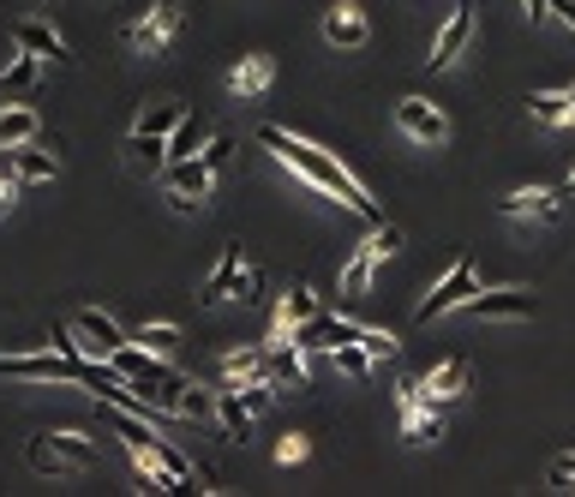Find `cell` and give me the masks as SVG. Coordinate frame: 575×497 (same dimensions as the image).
<instances>
[{
	"label": "cell",
	"mask_w": 575,
	"mask_h": 497,
	"mask_svg": "<svg viewBox=\"0 0 575 497\" xmlns=\"http://www.w3.org/2000/svg\"><path fill=\"white\" fill-rule=\"evenodd\" d=\"M258 144L276 156L283 168H294L306 186H318L324 198H336V204H348L353 216H366V222H383V210H378V198L366 193L360 180L342 168V156H330V151H318V144H306V138H294L283 133V126H258Z\"/></svg>",
	"instance_id": "6da1fadb"
},
{
	"label": "cell",
	"mask_w": 575,
	"mask_h": 497,
	"mask_svg": "<svg viewBox=\"0 0 575 497\" xmlns=\"http://www.w3.org/2000/svg\"><path fill=\"white\" fill-rule=\"evenodd\" d=\"M0 377H19V384H79L84 360L79 354H42V348H24V354H0Z\"/></svg>",
	"instance_id": "7a4b0ae2"
},
{
	"label": "cell",
	"mask_w": 575,
	"mask_h": 497,
	"mask_svg": "<svg viewBox=\"0 0 575 497\" xmlns=\"http://www.w3.org/2000/svg\"><path fill=\"white\" fill-rule=\"evenodd\" d=\"M31 467L37 474H84V467H96V444L84 432H49V437H31Z\"/></svg>",
	"instance_id": "3957f363"
},
{
	"label": "cell",
	"mask_w": 575,
	"mask_h": 497,
	"mask_svg": "<svg viewBox=\"0 0 575 497\" xmlns=\"http://www.w3.org/2000/svg\"><path fill=\"white\" fill-rule=\"evenodd\" d=\"M211 180H216V168L204 163V156H181V163L162 168V193H168V204L181 216H192V210L211 204Z\"/></svg>",
	"instance_id": "277c9868"
},
{
	"label": "cell",
	"mask_w": 575,
	"mask_h": 497,
	"mask_svg": "<svg viewBox=\"0 0 575 497\" xmlns=\"http://www.w3.org/2000/svg\"><path fill=\"white\" fill-rule=\"evenodd\" d=\"M181 24H186V7H181V0H156L144 19L126 24V49H132V54H168V42L181 37Z\"/></svg>",
	"instance_id": "5b68a950"
},
{
	"label": "cell",
	"mask_w": 575,
	"mask_h": 497,
	"mask_svg": "<svg viewBox=\"0 0 575 497\" xmlns=\"http://www.w3.org/2000/svg\"><path fill=\"white\" fill-rule=\"evenodd\" d=\"M474 294H480V276H474V258L462 252V258L450 265L444 282H438L432 294H425V300L414 306V324H432V318H444V312H455V306H468Z\"/></svg>",
	"instance_id": "8992f818"
},
{
	"label": "cell",
	"mask_w": 575,
	"mask_h": 497,
	"mask_svg": "<svg viewBox=\"0 0 575 497\" xmlns=\"http://www.w3.org/2000/svg\"><path fill=\"white\" fill-rule=\"evenodd\" d=\"M468 312L480 318V324H522V318H534L540 312V300L527 294V288H492V294H480L468 300Z\"/></svg>",
	"instance_id": "52a82bcc"
},
{
	"label": "cell",
	"mask_w": 575,
	"mask_h": 497,
	"mask_svg": "<svg viewBox=\"0 0 575 497\" xmlns=\"http://www.w3.org/2000/svg\"><path fill=\"white\" fill-rule=\"evenodd\" d=\"M72 335H79V354H84V360H114V348L126 342V330L114 324L109 312H96V306L72 318Z\"/></svg>",
	"instance_id": "ba28073f"
},
{
	"label": "cell",
	"mask_w": 575,
	"mask_h": 497,
	"mask_svg": "<svg viewBox=\"0 0 575 497\" xmlns=\"http://www.w3.org/2000/svg\"><path fill=\"white\" fill-rule=\"evenodd\" d=\"M294 342H300L306 354H336L342 342H360V324H348V318H336V312H318L294 330Z\"/></svg>",
	"instance_id": "9c48e42d"
},
{
	"label": "cell",
	"mask_w": 575,
	"mask_h": 497,
	"mask_svg": "<svg viewBox=\"0 0 575 497\" xmlns=\"http://www.w3.org/2000/svg\"><path fill=\"white\" fill-rule=\"evenodd\" d=\"M264 372H270L276 390H312V372H306V348L300 342H270L264 348Z\"/></svg>",
	"instance_id": "30bf717a"
},
{
	"label": "cell",
	"mask_w": 575,
	"mask_h": 497,
	"mask_svg": "<svg viewBox=\"0 0 575 497\" xmlns=\"http://www.w3.org/2000/svg\"><path fill=\"white\" fill-rule=\"evenodd\" d=\"M121 156H126V168L138 174V180H162V168H168V138H162V133H138V126H132L126 144H121Z\"/></svg>",
	"instance_id": "8fae6325"
},
{
	"label": "cell",
	"mask_w": 575,
	"mask_h": 497,
	"mask_svg": "<svg viewBox=\"0 0 575 497\" xmlns=\"http://www.w3.org/2000/svg\"><path fill=\"white\" fill-rule=\"evenodd\" d=\"M396 126H402L414 144H444V138H450V121L432 108V102H420V96L396 102Z\"/></svg>",
	"instance_id": "7c38bea8"
},
{
	"label": "cell",
	"mask_w": 575,
	"mask_h": 497,
	"mask_svg": "<svg viewBox=\"0 0 575 497\" xmlns=\"http://www.w3.org/2000/svg\"><path fill=\"white\" fill-rule=\"evenodd\" d=\"M468 42H474V7H455L444 24H438V42H432V54H425V66L432 72H444L455 54L468 49Z\"/></svg>",
	"instance_id": "4fadbf2b"
},
{
	"label": "cell",
	"mask_w": 575,
	"mask_h": 497,
	"mask_svg": "<svg viewBox=\"0 0 575 497\" xmlns=\"http://www.w3.org/2000/svg\"><path fill=\"white\" fill-rule=\"evenodd\" d=\"M366 37H372V24H366V12L353 7V0H336V7L324 12V42H330V49H366Z\"/></svg>",
	"instance_id": "5bb4252c"
},
{
	"label": "cell",
	"mask_w": 575,
	"mask_h": 497,
	"mask_svg": "<svg viewBox=\"0 0 575 497\" xmlns=\"http://www.w3.org/2000/svg\"><path fill=\"white\" fill-rule=\"evenodd\" d=\"M468 384H474V365H468L462 354H455V360H438L432 365V372H425L420 377V390H425V402H438V407H444V402H455V396H462V390Z\"/></svg>",
	"instance_id": "9a60e30c"
},
{
	"label": "cell",
	"mask_w": 575,
	"mask_h": 497,
	"mask_svg": "<svg viewBox=\"0 0 575 497\" xmlns=\"http://www.w3.org/2000/svg\"><path fill=\"white\" fill-rule=\"evenodd\" d=\"M12 42H19V49H31L37 61H72L66 37L54 31L49 19H19V24H12Z\"/></svg>",
	"instance_id": "2e32d148"
},
{
	"label": "cell",
	"mask_w": 575,
	"mask_h": 497,
	"mask_svg": "<svg viewBox=\"0 0 575 497\" xmlns=\"http://www.w3.org/2000/svg\"><path fill=\"white\" fill-rule=\"evenodd\" d=\"M324 306H318V294L306 282H294L288 294H283V306H276V330H270V342H294V330L306 324V318H318Z\"/></svg>",
	"instance_id": "e0dca14e"
},
{
	"label": "cell",
	"mask_w": 575,
	"mask_h": 497,
	"mask_svg": "<svg viewBox=\"0 0 575 497\" xmlns=\"http://www.w3.org/2000/svg\"><path fill=\"white\" fill-rule=\"evenodd\" d=\"M497 210L515 216V222H527V216H534V222H552V216L564 210V193H552V186H522V193H510Z\"/></svg>",
	"instance_id": "ac0fdd59"
},
{
	"label": "cell",
	"mask_w": 575,
	"mask_h": 497,
	"mask_svg": "<svg viewBox=\"0 0 575 497\" xmlns=\"http://www.w3.org/2000/svg\"><path fill=\"white\" fill-rule=\"evenodd\" d=\"M114 372H121L126 384H156V377H168V360L151 354V348H138V342L126 335V342L114 348Z\"/></svg>",
	"instance_id": "d6986e66"
},
{
	"label": "cell",
	"mask_w": 575,
	"mask_h": 497,
	"mask_svg": "<svg viewBox=\"0 0 575 497\" xmlns=\"http://www.w3.org/2000/svg\"><path fill=\"white\" fill-rule=\"evenodd\" d=\"M270 84H276V61H270V54H246V61H234V72H228V91L240 102H258Z\"/></svg>",
	"instance_id": "ffe728a7"
},
{
	"label": "cell",
	"mask_w": 575,
	"mask_h": 497,
	"mask_svg": "<svg viewBox=\"0 0 575 497\" xmlns=\"http://www.w3.org/2000/svg\"><path fill=\"white\" fill-rule=\"evenodd\" d=\"M240 270H246V252H240V246H223V258H216V270L204 276L198 300H204V306H223V300H234V282H240Z\"/></svg>",
	"instance_id": "44dd1931"
},
{
	"label": "cell",
	"mask_w": 575,
	"mask_h": 497,
	"mask_svg": "<svg viewBox=\"0 0 575 497\" xmlns=\"http://www.w3.org/2000/svg\"><path fill=\"white\" fill-rule=\"evenodd\" d=\"M216 426H223L228 444H246V432H253V407L240 402V390H234V384L216 390Z\"/></svg>",
	"instance_id": "7402d4cb"
},
{
	"label": "cell",
	"mask_w": 575,
	"mask_h": 497,
	"mask_svg": "<svg viewBox=\"0 0 575 497\" xmlns=\"http://www.w3.org/2000/svg\"><path fill=\"white\" fill-rule=\"evenodd\" d=\"M402 437H408V444H438V437H444V407H438V402L402 407Z\"/></svg>",
	"instance_id": "603a6c76"
},
{
	"label": "cell",
	"mask_w": 575,
	"mask_h": 497,
	"mask_svg": "<svg viewBox=\"0 0 575 497\" xmlns=\"http://www.w3.org/2000/svg\"><path fill=\"white\" fill-rule=\"evenodd\" d=\"M37 133H42L37 108H24V102L0 108V151H12V144H37Z\"/></svg>",
	"instance_id": "cb8c5ba5"
},
{
	"label": "cell",
	"mask_w": 575,
	"mask_h": 497,
	"mask_svg": "<svg viewBox=\"0 0 575 497\" xmlns=\"http://www.w3.org/2000/svg\"><path fill=\"white\" fill-rule=\"evenodd\" d=\"M181 114H186V102H174V96L144 102V108H138V133H162V138H168L174 126H181Z\"/></svg>",
	"instance_id": "d4e9b609"
},
{
	"label": "cell",
	"mask_w": 575,
	"mask_h": 497,
	"mask_svg": "<svg viewBox=\"0 0 575 497\" xmlns=\"http://www.w3.org/2000/svg\"><path fill=\"white\" fill-rule=\"evenodd\" d=\"M527 114H534L540 126H569V121H575L569 91H564V96H557V91H534V96H527Z\"/></svg>",
	"instance_id": "484cf974"
},
{
	"label": "cell",
	"mask_w": 575,
	"mask_h": 497,
	"mask_svg": "<svg viewBox=\"0 0 575 497\" xmlns=\"http://www.w3.org/2000/svg\"><path fill=\"white\" fill-rule=\"evenodd\" d=\"M12 174H19V186L24 180H54V156L49 151H31V144H12Z\"/></svg>",
	"instance_id": "4316f807"
},
{
	"label": "cell",
	"mask_w": 575,
	"mask_h": 497,
	"mask_svg": "<svg viewBox=\"0 0 575 497\" xmlns=\"http://www.w3.org/2000/svg\"><path fill=\"white\" fill-rule=\"evenodd\" d=\"M372 270H378V258H372V246H360V252L342 265V300H360L366 288H372Z\"/></svg>",
	"instance_id": "83f0119b"
},
{
	"label": "cell",
	"mask_w": 575,
	"mask_h": 497,
	"mask_svg": "<svg viewBox=\"0 0 575 497\" xmlns=\"http://www.w3.org/2000/svg\"><path fill=\"white\" fill-rule=\"evenodd\" d=\"M246 377H270L264 372V348H234L223 360V384H246Z\"/></svg>",
	"instance_id": "f1b7e54d"
},
{
	"label": "cell",
	"mask_w": 575,
	"mask_h": 497,
	"mask_svg": "<svg viewBox=\"0 0 575 497\" xmlns=\"http://www.w3.org/2000/svg\"><path fill=\"white\" fill-rule=\"evenodd\" d=\"M37 72H42V61H37L31 49H19V54L7 61V72H0V84H7V91H31V84H37Z\"/></svg>",
	"instance_id": "f546056e"
},
{
	"label": "cell",
	"mask_w": 575,
	"mask_h": 497,
	"mask_svg": "<svg viewBox=\"0 0 575 497\" xmlns=\"http://www.w3.org/2000/svg\"><path fill=\"white\" fill-rule=\"evenodd\" d=\"M198 138H204V126L192 121V114H181V126L168 133V163H181V156H198Z\"/></svg>",
	"instance_id": "4dcf8cb0"
},
{
	"label": "cell",
	"mask_w": 575,
	"mask_h": 497,
	"mask_svg": "<svg viewBox=\"0 0 575 497\" xmlns=\"http://www.w3.org/2000/svg\"><path fill=\"white\" fill-rule=\"evenodd\" d=\"M174 414H181V420H211V414H216V396H211V390H198V384H181V402H174Z\"/></svg>",
	"instance_id": "1f68e13d"
},
{
	"label": "cell",
	"mask_w": 575,
	"mask_h": 497,
	"mask_svg": "<svg viewBox=\"0 0 575 497\" xmlns=\"http://www.w3.org/2000/svg\"><path fill=\"white\" fill-rule=\"evenodd\" d=\"M132 342H138V348H151V354H162V360H168L174 348H181V330H174V324H144L138 335H132Z\"/></svg>",
	"instance_id": "d6a6232c"
},
{
	"label": "cell",
	"mask_w": 575,
	"mask_h": 497,
	"mask_svg": "<svg viewBox=\"0 0 575 497\" xmlns=\"http://www.w3.org/2000/svg\"><path fill=\"white\" fill-rule=\"evenodd\" d=\"M336 372H348V377H366V372H372V354H366V342H342V348H336Z\"/></svg>",
	"instance_id": "836d02e7"
},
{
	"label": "cell",
	"mask_w": 575,
	"mask_h": 497,
	"mask_svg": "<svg viewBox=\"0 0 575 497\" xmlns=\"http://www.w3.org/2000/svg\"><path fill=\"white\" fill-rule=\"evenodd\" d=\"M234 390H240V402L253 407V414H264V407L276 402V384H270V377H246V384H234Z\"/></svg>",
	"instance_id": "e575fe53"
},
{
	"label": "cell",
	"mask_w": 575,
	"mask_h": 497,
	"mask_svg": "<svg viewBox=\"0 0 575 497\" xmlns=\"http://www.w3.org/2000/svg\"><path fill=\"white\" fill-rule=\"evenodd\" d=\"M204 163H211L216 174H223V168L234 163V138H228V133H216L211 144H204Z\"/></svg>",
	"instance_id": "d590c367"
},
{
	"label": "cell",
	"mask_w": 575,
	"mask_h": 497,
	"mask_svg": "<svg viewBox=\"0 0 575 497\" xmlns=\"http://www.w3.org/2000/svg\"><path fill=\"white\" fill-rule=\"evenodd\" d=\"M306 449H312V444H306V432H288L283 444H276V462L294 467V462H306Z\"/></svg>",
	"instance_id": "8d00e7d4"
},
{
	"label": "cell",
	"mask_w": 575,
	"mask_h": 497,
	"mask_svg": "<svg viewBox=\"0 0 575 497\" xmlns=\"http://www.w3.org/2000/svg\"><path fill=\"white\" fill-rule=\"evenodd\" d=\"M360 342H366V354H372V360H390L396 354V335H383V330H360Z\"/></svg>",
	"instance_id": "74e56055"
},
{
	"label": "cell",
	"mask_w": 575,
	"mask_h": 497,
	"mask_svg": "<svg viewBox=\"0 0 575 497\" xmlns=\"http://www.w3.org/2000/svg\"><path fill=\"white\" fill-rule=\"evenodd\" d=\"M545 479H552L557 491H575V456H557V462H552V474H545Z\"/></svg>",
	"instance_id": "f35d334b"
},
{
	"label": "cell",
	"mask_w": 575,
	"mask_h": 497,
	"mask_svg": "<svg viewBox=\"0 0 575 497\" xmlns=\"http://www.w3.org/2000/svg\"><path fill=\"white\" fill-rule=\"evenodd\" d=\"M420 402H425L420 384H396V414H402V407H420Z\"/></svg>",
	"instance_id": "ab89813d"
},
{
	"label": "cell",
	"mask_w": 575,
	"mask_h": 497,
	"mask_svg": "<svg viewBox=\"0 0 575 497\" xmlns=\"http://www.w3.org/2000/svg\"><path fill=\"white\" fill-rule=\"evenodd\" d=\"M258 294V270H240V282H234V300H253Z\"/></svg>",
	"instance_id": "60d3db41"
},
{
	"label": "cell",
	"mask_w": 575,
	"mask_h": 497,
	"mask_svg": "<svg viewBox=\"0 0 575 497\" xmlns=\"http://www.w3.org/2000/svg\"><path fill=\"white\" fill-rule=\"evenodd\" d=\"M552 19H564L569 31H575V0H552Z\"/></svg>",
	"instance_id": "b9f144b4"
},
{
	"label": "cell",
	"mask_w": 575,
	"mask_h": 497,
	"mask_svg": "<svg viewBox=\"0 0 575 497\" xmlns=\"http://www.w3.org/2000/svg\"><path fill=\"white\" fill-rule=\"evenodd\" d=\"M522 7H527V19H534V24L552 19V0H522Z\"/></svg>",
	"instance_id": "7bdbcfd3"
},
{
	"label": "cell",
	"mask_w": 575,
	"mask_h": 497,
	"mask_svg": "<svg viewBox=\"0 0 575 497\" xmlns=\"http://www.w3.org/2000/svg\"><path fill=\"white\" fill-rule=\"evenodd\" d=\"M12 198H19V186H0V222L12 216Z\"/></svg>",
	"instance_id": "ee69618b"
},
{
	"label": "cell",
	"mask_w": 575,
	"mask_h": 497,
	"mask_svg": "<svg viewBox=\"0 0 575 497\" xmlns=\"http://www.w3.org/2000/svg\"><path fill=\"white\" fill-rule=\"evenodd\" d=\"M569 193H575V174H569Z\"/></svg>",
	"instance_id": "f6af8a7d"
},
{
	"label": "cell",
	"mask_w": 575,
	"mask_h": 497,
	"mask_svg": "<svg viewBox=\"0 0 575 497\" xmlns=\"http://www.w3.org/2000/svg\"><path fill=\"white\" fill-rule=\"evenodd\" d=\"M569 108H575V91H569Z\"/></svg>",
	"instance_id": "bcb514c9"
}]
</instances>
